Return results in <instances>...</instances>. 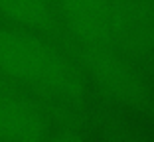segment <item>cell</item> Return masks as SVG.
Wrapping results in <instances>:
<instances>
[{
    "label": "cell",
    "mask_w": 154,
    "mask_h": 142,
    "mask_svg": "<svg viewBox=\"0 0 154 142\" xmlns=\"http://www.w3.org/2000/svg\"><path fill=\"white\" fill-rule=\"evenodd\" d=\"M0 69L51 97L71 99L81 91L79 79L51 47L40 40L0 28Z\"/></svg>",
    "instance_id": "cell-1"
},
{
    "label": "cell",
    "mask_w": 154,
    "mask_h": 142,
    "mask_svg": "<svg viewBox=\"0 0 154 142\" xmlns=\"http://www.w3.org/2000/svg\"><path fill=\"white\" fill-rule=\"evenodd\" d=\"M48 130L45 119L22 101L0 99V140H42Z\"/></svg>",
    "instance_id": "cell-2"
},
{
    "label": "cell",
    "mask_w": 154,
    "mask_h": 142,
    "mask_svg": "<svg viewBox=\"0 0 154 142\" xmlns=\"http://www.w3.org/2000/svg\"><path fill=\"white\" fill-rule=\"evenodd\" d=\"M61 6L77 36L91 40L103 28L105 8L101 0H61Z\"/></svg>",
    "instance_id": "cell-3"
},
{
    "label": "cell",
    "mask_w": 154,
    "mask_h": 142,
    "mask_svg": "<svg viewBox=\"0 0 154 142\" xmlns=\"http://www.w3.org/2000/svg\"><path fill=\"white\" fill-rule=\"evenodd\" d=\"M0 12L28 28H44L51 20L50 0H0Z\"/></svg>",
    "instance_id": "cell-4"
}]
</instances>
